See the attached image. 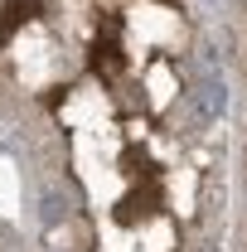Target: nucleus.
<instances>
[{"label":"nucleus","instance_id":"obj_1","mask_svg":"<svg viewBox=\"0 0 247 252\" xmlns=\"http://www.w3.org/2000/svg\"><path fill=\"white\" fill-rule=\"evenodd\" d=\"M223 107H228V88H223L218 73H209V78L194 88V117H199V122H218Z\"/></svg>","mask_w":247,"mask_h":252},{"label":"nucleus","instance_id":"obj_2","mask_svg":"<svg viewBox=\"0 0 247 252\" xmlns=\"http://www.w3.org/2000/svg\"><path fill=\"white\" fill-rule=\"evenodd\" d=\"M63 219V199L59 194H44V223H59Z\"/></svg>","mask_w":247,"mask_h":252}]
</instances>
